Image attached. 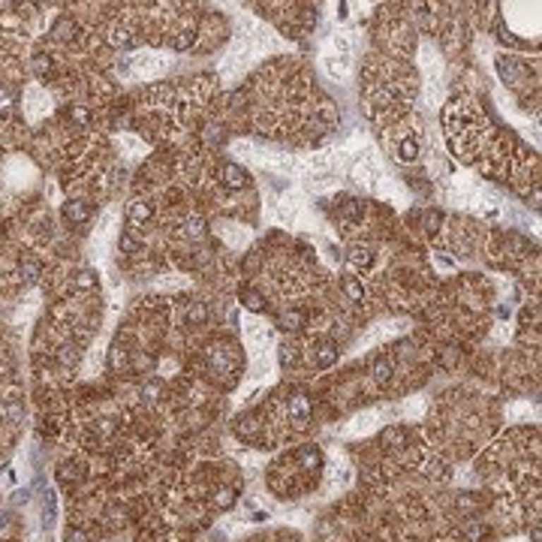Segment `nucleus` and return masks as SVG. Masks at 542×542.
Returning <instances> with one entry per match:
<instances>
[{
  "mask_svg": "<svg viewBox=\"0 0 542 542\" xmlns=\"http://www.w3.org/2000/svg\"><path fill=\"white\" fill-rule=\"evenodd\" d=\"M49 112H52V97H49V90H45L42 85H28L25 90V115L28 121H42V118H49Z\"/></svg>",
  "mask_w": 542,
  "mask_h": 542,
  "instance_id": "1",
  "label": "nucleus"
},
{
  "mask_svg": "<svg viewBox=\"0 0 542 542\" xmlns=\"http://www.w3.org/2000/svg\"><path fill=\"white\" fill-rule=\"evenodd\" d=\"M124 70H127L133 78H154L166 70V61L160 54H136V58H130L124 64Z\"/></svg>",
  "mask_w": 542,
  "mask_h": 542,
  "instance_id": "2",
  "label": "nucleus"
},
{
  "mask_svg": "<svg viewBox=\"0 0 542 542\" xmlns=\"http://www.w3.org/2000/svg\"><path fill=\"white\" fill-rule=\"evenodd\" d=\"M392 148H395V157H398L401 163L419 160V154H422L419 133H416V130H398V136L392 139Z\"/></svg>",
  "mask_w": 542,
  "mask_h": 542,
  "instance_id": "3",
  "label": "nucleus"
},
{
  "mask_svg": "<svg viewBox=\"0 0 542 542\" xmlns=\"http://www.w3.org/2000/svg\"><path fill=\"white\" fill-rule=\"evenodd\" d=\"M374 247H371L368 241H356V244H349V251H347V265L349 271H361V275H368L371 268H374Z\"/></svg>",
  "mask_w": 542,
  "mask_h": 542,
  "instance_id": "4",
  "label": "nucleus"
},
{
  "mask_svg": "<svg viewBox=\"0 0 542 542\" xmlns=\"http://www.w3.org/2000/svg\"><path fill=\"white\" fill-rule=\"evenodd\" d=\"M500 76H503V82L510 85V88H524L527 85V78H524V73H527V64H522L518 58H500Z\"/></svg>",
  "mask_w": 542,
  "mask_h": 542,
  "instance_id": "5",
  "label": "nucleus"
},
{
  "mask_svg": "<svg viewBox=\"0 0 542 542\" xmlns=\"http://www.w3.org/2000/svg\"><path fill=\"white\" fill-rule=\"evenodd\" d=\"M337 356H341V349H337V344L335 341H313V347H311V361L316 368H332L335 361H337Z\"/></svg>",
  "mask_w": 542,
  "mask_h": 542,
  "instance_id": "6",
  "label": "nucleus"
},
{
  "mask_svg": "<svg viewBox=\"0 0 542 542\" xmlns=\"http://www.w3.org/2000/svg\"><path fill=\"white\" fill-rule=\"evenodd\" d=\"M220 178H223V187H229V190H241L251 184V175L244 172V169L239 163H232V160H226L220 166Z\"/></svg>",
  "mask_w": 542,
  "mask_h": 542,
  "instance_id": "7",
  "label": "nucleus"
},
{
  "mask_svg": "<svg viewBox=\"0 0 542 542\" xmlns=\"http://www.w3.org/2000/svg\"><path fill=\"white\" fill-rule=\"evenodd\" d=\"M371 374H374L377 383H389L395 377V356L380 353L374 361H371Z\"/></svg>",
  "mask_w": 542,
  "mask_h": 542,
  "instance_id": "8",
  "label": "nucleus"
},
{
  "mask_svg": "<svg viewBox=\"0 0 542 542\" xmlns=\"http://www.w3.org/2000/svg\"><path fill=\"white\" fill-rule=\"evenodd\" d=\"M239 299H241V304H244V308H251L253 313L265 311V296H263V292H259V289H253V287H241Z\"/></svg>",
  "mask_w": 542,
  "mask_h": 542,
  "instance_id": "9",
  "label": "nucleus"
},
{
  "mask_svg": "<svg viewBox=\"0 0 542 542\" xmlns=\"http://www.w3.org/2000/svg\"><path fill=\"white\" fill-rule=\"evenodd\" d=\"M127 214H130L136 223H148V220H154V205H151L148 199H136V202H130Z\"/></svg>",
  "mask_w": 542,
  "mask_h": 542,
  "instance_id": "10",
  "label": "nucleus"
},
{
  "mask_svg": "<svg viewBox=\"0 0 542 542\" xmlns=\"http://www.w3.org/2000/svg\"><path fill=\"white\" fill-rule=\"evenodd\" d=\"M64 217L70 220L73 226H82V223H88L90 211H88L85 202H66V205H64Z\"/></svg>",
  "mask_w": 542,
  "mask_h": 542,
  "instance_id": "11",
  "label": "nucleus"
},
{
  "mask_svg": "<svg viewBox=\"0 0 542 542\" xmlns=\"http://www.w3.org/2000/svg\"><path fill=\"white\" fill-rule=\"evenodd\" d=\"M341 287H344V292H347L349 301H365V284H361L356 275H344Z\"/></svg>",
  "mask_w": 542,
  "mask_h": 542,
  "instance_id": "12",
  "label": "nucleus"
},
{
  "mask_svg": "<svg viewBox=\"0 0 542 542\" xmlns=\"http://www.w3.org/2000/svg\"><path fill=\"white\" fill-rule=\"evenodd\" d=\"M118 247H121V253L136 256V253H142V239H139V235H136L133 229H130V232H121V235H118Z\"/></svg>",
  "mask_w": 542,
  "mask_h": 542,
  "instance_id": "13",
  "label": "nucleus"
},
{
  "mask_svg": "<svg viewBox=\"0 0 542 542\" xmlns=\"http://www.w3.org/2000/svg\"><path fill=\"white\" fill-rule=\"evenodd\" d=\"M16 88H9V85H0V118H9L13 115V109H16Z\"/></svg>",
  "mask_w": 542,
  "mask_h": 542,
  "instance_id": "14",
  "label": "nucleus"
}]
</instances>
